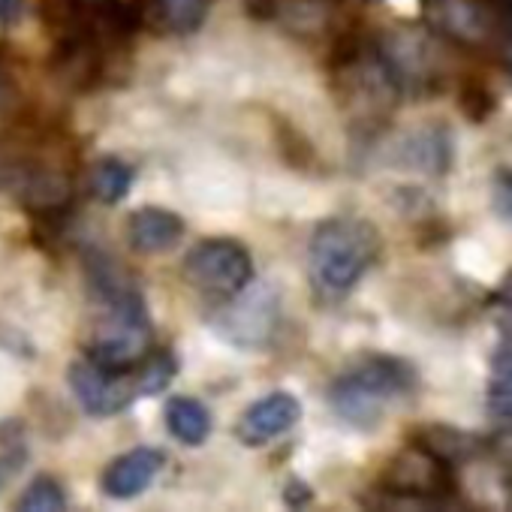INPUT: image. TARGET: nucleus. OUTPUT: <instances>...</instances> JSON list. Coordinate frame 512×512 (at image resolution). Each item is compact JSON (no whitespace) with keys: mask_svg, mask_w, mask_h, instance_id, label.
I'll return each mask as SVG.
<instances>
[{"mask_svg":"<svg viewBox=\"0 0 512 512\" xmlns=\"http://www.w3.org/2000/svg\"><path fill=\"white\" fill-rule=\"evenodd\" d=\"M383 238L371 220L362 217H329L323 220L308 244L311 281L326 296H347L377 263Z\"/></svg>","mask_w":512,"mask_h":512,"instance_id":"nucleus-1","label":"nucleus"},{"mask_svg":"<svg viewBox=\"0 0 512 512\" xmlns=\"http://www.w3.org/2000/svg\"><path fill=\"white\" fill-rule=\"evenodd\" d=\"M416 389V371L395 356H368L362 365L341 374L329 389L332 410L359 431H374L383 422L386 404L407 398Z\"/></svg>","mask_w":512,"mask_h":512,"instance_id":"nucleus-2","label":"nucleus"},{"mask_svg":"<svg viewBox=\"0 0 512 512\" xmlns=\"http://www.w3.org/2000/svg\"><path fill=\"white\" fill-rule=\"evenodd\" d=\"M211 329L238 350H263L275 341L281 326V299L269 287H244L223 299L208 317Z\"/></svg>","mask_w":512,"mask_h":512,"instance_id":"nucleus-3","label":"nucleus"},{"mask_svg":"<svg viewBox=\"0 0 512 512\" xmlns=\"http://www.w3.org/2000/svg\"><path fill=\"white\" fill-rule=\"evenodd\" d=\"M184 278L211 296L229 299L250 287L253 260L247 247L232 238H208L184 256Z\"/></svg>","mask_w":512,"mask_h":512,"instance_id":"nucleus-4","label":"nucleus"},{"mask_svg":"<svg viewBox=\"0 0 512 512\" xmlns=\"http://www.w3.org/2000/svg\"><path fill=\"white\" fill-rule=\"evenodd\" d=\"M139 365V362H136ZM133 368H112L91 356L70 368V389L79 398L82 410L91 416H118L133 401H139V380Z\"/></svg>","mask_w":512,"mask_h":512,"instance_id":"nucleus-5","label":"nucleus"},{"mask_svg":"<svg viewBox=\"0 0 512 512\" xmlns=\"http://www.w3.org/2000/svg\"><path fill=\"white\" fill-rule=\"evenodd\" d=\"M389 479V500L401 503H443L446 497L455 494V479H452V464L425 452L422 446H410L401 452L392 467L386 470Z\"/></svg>","mask_w":512,"mask_h":512,"instance_id":"nucleus-6","label":"nucleus"},{"mask_svg":"<svg viewBox=\"0 0 512 512\" xmlns=\"http://www.w3.org/2000/svg\"><path fill=\"white\" fill-rule=\"evenodd\" d=\"M302 416V404L299 398L287 395V392H272L260 401H253L244 416L238 419V440L244 446H266L269 440H275L278 434L290 431Z\"/></svg>","mask_w":512,"mask_h":512,"instance_id":"nucleus-7","label":"nucleus"},{"mask_svg":"<svg viewBox=\"0 0 512 512\" xmlns=\"http://www.w3.org/2000/svg\"><path fill=\"white\" fill-rule=\"evenodd\" d=\"M163 461H166L163 452L151 449V446H139V449L118 455L103 470V479H100L103 494L112 500H130V497L142 494L157 479V473L163 470Z\"/></svg>","mask_w":512,"mask_h":512,"instance_id":"nucleus-8","label":"nucleus"},{"mask_svg":"<svg viewBox=\"0 0 512 512\" xmlns=\"http://www.w3.org/2000/svg\"><path fill=\"white\" fill-rule=\"evenodd\" d=\"M389 160L395 166L416 169V172H425V175H443L449 169V160H452V136L440 124L404 133L395 142Z\"/></svg>","mask_w":512,"mask_h":512,"instance_id":"nucleus-9","label":"nucleus"},{"mask_svg":"<svg viewBox=\"0 0 512 512\" xmlns=\"http://www.w3.org/2000/svg\"><path fill=\"white\" fill-rule=\"evenodd\" d=\"M184 238V220L175 211L145 205L127 220V241L139 253H166Z\"/></svg>","mask_w":512,"mask_h":512,"instance_id":"nucleus-10","label":"nucleus"},{"mask_svg":"<svg viewBox=\"0 0 512 512\" xmlns=\"http://www.w3.org/2000/svg\"><path fill=\"white\" fill-rule=\"evenodd\" d=\"M208 10L211 0H142L139 19L157 34L184 37L202 28Z\"/></svg>","mask_w":512,"mask_h":512,"instance_id":"nucleus-11","label":"nucleus"},{"mask_svg":"<svg viewBox=\"0 0 512 512\" xmlns=\"http://www.w3.org/2000/svg\"><path fill=\"white\" fill-rule=\"evenodd\" d=\"M166 428L172 431V437L184 446H199L208 440L211 434V416L208 410L196 401V398H172L166 404Z\"/></svg>","mask_w":512,"mask_h":512,"instance_id":"nucleus-12","label":"nucleus"},{"mask_svg":"<svg viewBox=\"0 0 512 512\" xmlns=\"http://www.w3.org/2000/svg\"><path fill=\"white\" fill-rule=\"evenodd\" d=\"M413 443L422 446L425 452L449 461V464H458V461L473 458L479 452V440L473 434H464V431H455L446 425H428V428L416 431Z\"/></svg>","mask_w":512,"mask_h":512,"instance_id":"nucleus-13","label":"nucleus"},{"mask_svg":"<svg viewBox=\"0 0 512 512\" xmlns=\"http://www.w3.org/2000/svg\"><path fill=\"white\" fill-rule=\"evenodd\" d=\"M133 187V169L118 160V157H103L94 163L91 169V193L103 202V205H115L121 202Z\"/></svg>","mask_w":512,"mask_h":512,"instance_id":"nucleus-14","label":"nucleus"},{"mask_svg":"<svg viewBox=\"0 0 512 512\" xmlns=\"http://www.w3.org/2000/svg\"><path fill=\"white\" fill-rule=\"evenodd\" d=\"M178 374V362L172 350H151L139 365H136V380H139V395H160L172 377Z\"/></svg>","mask_w":512,"mask_h":512,"instance_id":"nucleus-15","label":"nucleus"},{"mask_svg":"<svg viewBox=\"0 0 512 512\" xmlns=\"http://www.w3.org/2000/svg\"><path fill=\"white\" fill-rule=\"evenodd\" d=\"M19 509L22 512H58V509H67V494L55 476H37L28 485V491L19 497Z\"/></svg>","mask_w":512,"mask_h":512,"instance_id":"nucleus-16","label":"nucleus"},{"mask_svg":"<svg viewBox=\"0 0 512 512\" xmlns=\"http://www.w3.org/2000/svg\"><path fill=\"white\" fill-rule=\"evenodd\" d=\"M488 410L494 413V419L512 425V365L494 362L488 383Z\"/></svg>","mask_w":512,"mask_h":512,"instance_id":"nucleus-17","label":"nucleus"},{"mask_svg":"<svg viewBox=\"0 0 512 512\" xmlns=\"http://www.w3.org/2000/svg\"><path fill=\"white\" fill-rule=\"evenodd\" d=\"M458 109L470 121H485L494 112V94L482 85H464L458 94Z\"/></svg>","mask_w":512,"mask_h":512,"instance_id":"nucleus-18","label":"nucleus"},{"mask_svg":"<svg viewBox=\"0 0 512 512\" xmlns=\"http://www.w3.org/2000/svg\"><path fill=\"white\" fill-rule=\"evenodd\" d=\"M491 208L494 214L512 226V169L500 166L491 178Z\"/></svg>","mask_w":512,"mask_h":512,"instance_id":"nucleus-19","label":"nucleus"},{"mask_svg":"<svg viewBox=\"0 0 512 512\" xmlns=\"http://www.w3.org/2000/svg\"><path fill=\"white\" fill-rule=\"evenodd\" d=\"M25 467V446L19 443H10L7 446V452L4 455H0V488H4V482L13 476V473H19Z\"/></svg>","mask_w":512,"mask_h":512,"instance_id":"nucleus-20","label":"nucleus"},{"mask_svg":"<svg viewBox=\"0 0 512 512\" xmlns=\"http://www.w3.org/2000/svg\"><path fill=\"white\" fill-rule=\"evenodd\" d=\"M284 500H287L290 506H305V503H311V491L305 488V482L290 479V482H287V494H284Z\"/></svg>","mask_w":512,"mask_h":512,"instance_id":"nucleus-21","label":"nucleus"},{"mask_svg":"<svg viewBox=\"0 0 512 512\" xmlns=\"http://www.w3.org/2000/svg\"><path fill=\"white\" fill-rule=\"evenodd\" d=\"M25 0H0V25H13L22 16Z\"/></svg>","mask_w":512,"mask_h":512,"instance_id":"nucleus-22","label":"nucleus"}]
</instances>
